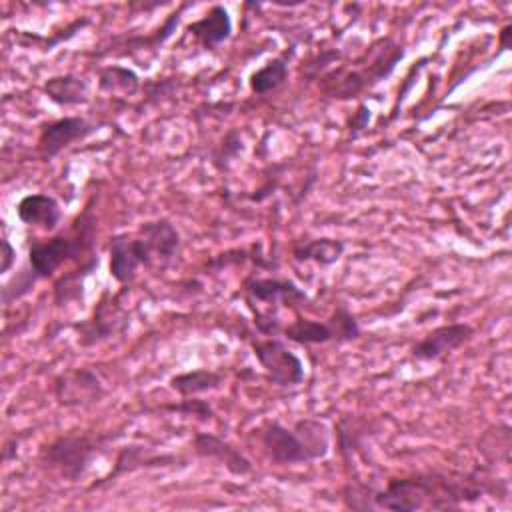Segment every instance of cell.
<instances>
[{
    "instance_id": "1",
    "label": "cell",
    "mask_w": 512,
    "mask_h": 512,
    "mask_svg": "<svg viewBox=\"0 0 512 512\" xmlns=\"http://www.w3.org/2000/svg\"><path fill=\"white\" fill-rule=\"evenodd\" d=\"M486 492L506 494L508 484L486 470L470 474L454 472H416L392 478L384 490L372 494V508L414 512V510H458L462 504L476 502Z\"/></svg>"
},
{
    "instance_id": "28",
    "label": "cell",
    "mask_w": 512,
    "mask_h": 512,
    "mask_svg": "<svg viewBox=\"0 0 512 512\" xmlns=\"http://www.w3.org/2000/svg\"><path fill=\"white\" fill-rule=\"evenodd\" d=\"M14 256H16V250L12 248L10 240L4 236V238H2V266H0V272H2V274H6V272L10 270V266H12V262H14Z\"/></svg>"
},
{
    "instance_id": "7",
    "label": "cell",
    "mask_w": 512,
    "mask_h": 512,
    "mask_svg": "<svg viewBox=\"0 0 512 512\" xmlns=\"http://www.w3.org/2000/svg\"><path fill=\"white\" fill-rule=\"evenodd\" d=\"M252 352L268 380L276 386H298L306 376L302 358L274 336L252 342Z\"/></svg>"
},
{
    "instance_id": "14",
    "label": "cell",
    "mask_w": 512,
    "mask_h": 512,
    "mask_svg": "<svg viewBox=\"0 0 512 512\" xmlns=\"http://www.w3.org/2000/svg\"><path fill=\"white\" fill-rule=\"evenodd\" d=\"M194 444V452L202 458H210L220 462L232 476H246L252 472V462L248 456H244V452H240V448H236L234 444H230L228 440L210 434V432H196L192 438Z\"/></svg>"
},
{
    "instance_id": "15",
    "label": "cell",
    "mask_w": 512,
    "mask_h": 512,
    "mask_svg": "<svg viewBox=\"0 0 512 512\" xmlns=\"http://www.w3.org/2000/svg\"><path fill=\"white\" fill-rule=\"evenodd\" d=\"M138 236L142 238V242L152 258V266L154 264L166 266L168 262H172V258L180 250V232L166 218L144 222L138 228Z\"/></svg>"
},
{
    "instance_id": "10",
    "label": "cell",
    "mask_w": 512,
    "mask_h": 512,
    "mask_svg": "<svg viewBox=\"0 0 512 512\" xmlns=\"http://www.w3.org/2000/svg\"><path fill=\"white\" fill-rule=\"evenodd\" d=\"M110 276L118 284H130L140 266L152 268V258L142 242V238L136 234H114L110 238Z\"/></svg>"
},
{
    "instance_id": "20",
    "label": "cell",
    "mask_w": 512,
    "mask_h": 512,
    "mask_svg": "<svg viewBox=\"0 0 512 512\" xmlns=\"http://www.w3.org/2000/svg\"><path fill=\"white\" fill-rule=\"evenodd\" d=\"M224 382V376L216 370H208V368H196V370H188L182 374H176L168 380L170 388L174 392H178L182 398H192L204 392H212L216 388H220Z\"/></svg>"
},
{
    "instance_id": "18",
    "label": "cell",
    "mask_w": 512,
    "mask_h": 512,
    "mask_svg": "<svg viewBox=\"0 0 512 512\" xmlns=\"http://www.w3.org/2000/svg\"><path fill=\"white\" fill-rule=\"evenodd\" d=\"M42 90L58 106H78L88 100V84L76 74L50 76Z\"/></svg>"
},
{
    "instance_id": "9",
    "label": "cell",
    "mask_w": 512,
    "mask_h": 512,
    "mask_svg": "<svg viewBox=\"0 0 512 512\" xmlns=\"http://www.w3.org/2000/svg\"><path fill=\"white\" fill-rule=\"evenodd\" d=\"M94 130L98 128L80 116H64V118L46 122L40 126V134H38V144H36L38 154L44 162H48L70 144L88 138Z\"/></svg>"
},
{
    "instance_id": "24",
    "label": "cell",
    "mask_w": 512,
    "mask_h": 512,
    "mask_svg": "<svg viewBox=\"0 0 512 512\" xmlns=\"http://www.w3.org/2000/svg\"><path fill=\"white\" fill-rule=\"evenodd\" d=\"M166 460H172V456H150L148 450L142 446H126L120 450V454L116 458V466L108 478L118 476L126 470H134L138 466H156V462H166ZM108 478H104V480H108Z\"/></svg>"
},
{
    "instance_id": "30",
    "label": "cell",
    "mask_w": 512,
    "mask_h": 512,
    "mask_svg": "<svg viewBox=\"0 0 512 512\" xmlns=\"http://www.w3.org/2000/svg\"><path fill=\"white\" fill-rule=\"evenodd\" d=\"M510 34H512V26L510 24H506L502 30H500V48H508L510 46V42H508V38H510Z\"/></svg>"
},
{
    "instance_id": "26",
    "label": "cell",
    "mask_w": 512,
    "mask_h": 512,
    "mask_svg": "<svg viewBox=\"0 0 512 512\" xmlns=\"http://www.w3.org/2000/svg\"><path fill=\"white\" fill-rule=\"evenodd\" d=\"M166 408L174 410V412H180L184 416H196L202 422L210 420L212 414H214L212 406L206 400H194V396H192V400L188 398V400H182L180 404H172V406H166Z\"/></svg>"
},
{
    "instance_id": "22",
    "label": "cell",
    "mask_w": 512,
    "mask_h": 512,
    "mask_svg": "<svg viewBox=\"0 0 512 512\" xmlns=\"http://www.w3.org/2000/svg\"><path fill=\"white\" fill-rule=\"evenodd\" d=\"M98 266V256L78 264L72 272H68L66 276H62L56 284H54V302L56 306H64L72 300H78L82 296V286H84V278Z\"/></svg>"
},
{
    "instance_id": "25",
    "label": "cell",
    "mask_w": 512,
    "mask_h": 512,
    "mask_svg": "<svg viewBox=\"0 0 512 512\" xmlns=\"http://www.w3.org/2000/svg\"><path fill=\"white\" fill-rule=\"evenodd\" d=\"M34 284H36V278L30 272V268H24L22 272H18L12 280H8L2 286V302H4V306H10L14 300H20L22 296H26L32 290Z\"/></svg>"
},
{
    "instance_id": "17",
    "label": "cell",
    "mask_w": 512,
    "mask_h": 512,
    "mask_svg": "<svg viewBox=\"0 0 512 512\" xmlns=\"http://www.w3.org/2000/svg\"><path fill=\"white\" fill-rule=\"evenodd\" d=\"M204 50H214L232 34V20L224 6H212L200 20L188 24L186 28Z\"/></svg>"
},
{
    "instance_id": "12",
    "label": "cell",
    "mask_w": 512,
    "mask_h": 512,
    "mask_svg": "<svg viewBox=\"0 0 512 512\" xmlns=\"http://www.w3.org/2000/svg\"><path fill=\"white\" fill-rule=\"evenodd\" d=\"M242 290L248 302H264L272 308H278V306L296 308V306L310 304L308 294L292 280L248 276L242 282Z\"/></svg>"
},
{
    "instance_id": "16",
    "label": "cell",
    "mask_w": 512,
    "mask_h": 512,
    "mask_svg": "<svg viewBox=\"0 0 512 512\" xmlns=\"http://www.w3.org/2000/svg\"><path fill=\"white\" fill-rule=\"evenodd\" d=\"M16 216L26 226H38L46 232H52L58 228V224L62 220V210L54 196L34 192V194H26L18 200Z\"/></svg>"
},
{
    "instance_id": "11",
    "label": "cell",
    "mask_w": 512,
    "mask_h": 512,
    "mask_svg": "<svg viewBox=\"0 0 512 512\" xmlns=\"http://www.w3.org/2000/svg\"><path fill=\"white\" fill-rule=\"evenodd\" d=\"M474 336V328L466 322L442 324L428 334H424L410 350L412 358L418 362H436L458 350Z\"/></svg>"
},
{
    "instance_id": "13",
    "label": "cell",
    "mask_w": 512,
    "mask_h": 512,
    "mask_svg": "<svg viewBox=\"0 0 512 512\" xmlns=\"http://www.w3.org/2000/svg\"><path fill=\"white\" fill-rule=\"evenodd\" d=\"M128 322V314L118 306V302L108 300V294H104L98 306L94 308V314L84 322L74 324V330L78 334L80 346H94L122 332L128 326Z\"/></svg>"
},
{
    "instance_id": "29",
    "label": "cell",
    "mask_w": 512,
    "mask_h": 512,
    "mask_svg": "<svg viewBox=\"0 0 512 512\" xmlns=\"http://www.w3.org/2000/svg\"><path fill=\"white\" fill-rule=\"evenodd\" d=\"M368 120H370V110L364 106V104H360L358 106V110H356V114H354V118L350 120V130H362V128H366V124H368Z\"/></svg>"
},
{
    "instance_id": "21",
    "label": "cell",
    "mask_w": 512,
    "mask_h": 512,
    "mask_svg": "<svg viewBox=\"0 0 512 512\" xmlns=\"http://www.w3.org/2000/svg\"><path fill=\"white\" fill-rule=\"evenodd\" d=\"M98 86L106 94H120V96H134L140 88V78L134 70L124 66H106L98 74Z\"/></svg>"
},
{
    "instance_id": "27",
    "label": "cell",
    "mask_w": 512,
    "mask_h": 512,
    "mask_svg": "<svg viewBox=\"0 0 512 512\" xmlns=\"http://www.w3.org/2000/svg\"><path fill=\"white\" fill-rule=\"evenodd\" d=\"M340 50H324L320 56H316L312 62H310V76H318V72L326 70L330 64H334L338 58H340Z\"/></svg>"
},
{
    "instance_id": "5",
    "label": "cell",
    "mask_w": 512,
    "mask_h": 512,
    "mask_svg": "<svg viewBox=\"0 0 512 512\" xmlns=\"http://www.w3.org/2000/svg\"><path fill=\"white\" fill-rule=\"evenodd\" d=\"M104 436L64 434L42 446L40 462L66 480H78L90 462L102 452Z\"/></svg>"
},
{
    "instance_id": "4",
    "label": "cell",
    "mask_w": 512,
    "mask_h": 512,
    "mask_svg": "<svg viewBox=\"0 0 512 512\" xmlns=\"http://www.w3.org/2000/svg\"><path fill=\"white\" fill-rule=\"evenodd\" d=\"M258 440L274 464L312 462L330 452V430L316 418H300L292 428L270 420L258 428Z\"/></svg>"
},
{
    "instance_id": "8",
    "label": "cell",
    "mask_w": 512,
    "mask_h": 512,
    "mask_svg": "<svg viewBox=\"0 0 512 512\" xmlns=\"http://www.w3.org/2000/svg\"><path fill=\"white\" fill-rule=\"evenodd\" d=\"M104 396L106 388L90 368H74L54 378V398L64 408H86Z\"/></svg>"
},
{
    "instance_id": "6",
    "label": "cell",
    "mask_w": 512,
    "mask_h": 512,
    "mask_svg": "<svg viewBox=\"0 0 512 512\" xmlns=\"http://www.w3.org/2000/svg\"><path fill=\"white\" fill-rule=\"evenodd\" d=\"M360 324L346 304H338L326 320H310L296 312L294 322L282 326L280 334L296 344L314 346L326 342H350L360 336Z\"/></svg>"
},
{
    "instance_id": "19",
    "label": "cell",
    "mask_w": 512,
    "mask_h": 512,
    "mask_svg": "<svg viewBox=\"0 0 512 512\" xmlns=\"http://www.w3.org/2000/svg\"><path fill=\"white\" fill-rule=\"evenodd\" d=\"M346 244L338 238H310L292 246V254L300 262H316L318 266H330L342 258Z\"/></svg>"
},
{
    "instance_id": "23",
    "label": "cell",
    "mask_w": 512,
    "mask_h": 512,
    "mask_svg": "<svg viewBox=\"0 0 512 512\" xmlns=\"http://www.w3.org/2000/svg\"><path fill=\"white\" fill-rule=\"evenodd\" d=\"M288 78V64L284 58H272L250 76V90L254 94H268L280 88Z\"/></svg>"
},
{
    "instance_id": "3",
    "label": "cell",
    "mask_w": 512,
    "mask_h": 512,
    "mask_svg": "<svg viewBox=\"0 0 512 512\" xmlns=\"http://www.w3.org/2000/svg\"><path fill=\"white\" fill-rule=\"evenodd\" d=\"M404 58V46L392 38H378L366 52L356 60L354 68H338L324 74L318 88L328 98L348 100L364 90L374 88L378 82L388 78L396 64Z\"/></svg>"
},
{
    "instance_id": "2",
    "label": "cell",
    "mask_w": 512,
    "mask_h": 512,
    "mask_svg": "<svg viewBox=\"0 0 512 512\" xmlns=\"http://www.w3.org/2000/svg\"><path fill=\"white\" fill-rule=\"evenodd\" d=\"M96 228L98 218L88 204L70 224L68 232L50 238H34L28 246V268L36 280L50 278L68 262H88L96 258Z\"/></svg>"
}]
</instances>
